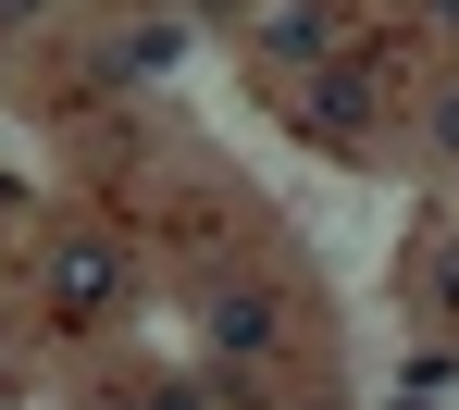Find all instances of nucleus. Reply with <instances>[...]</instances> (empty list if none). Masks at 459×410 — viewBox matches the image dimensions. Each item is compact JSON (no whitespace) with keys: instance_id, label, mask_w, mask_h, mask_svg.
<instances>
[{"instance_id":"nucleus-1","label":"nucleus","mask_w":459,"mask_h":410,"mask_svg":"<svg viewBox=\"0 0 459 410\" xmlns=\"http://www.w3.org/2000/svg\"><path fill=\"white\" fill-rule=\"evenodd\" d=\"M323 50H335V0H273V13H261V63L310 75Z\"/></svg>"},{"instance_id":"nucleus-2","label":"nucleus","mask_w":459,"mask_h":410,"mask_svg":"<svg viewBox=\"0 0 459 410\" xmlns=\"http://www.w3.org/2000/svg\"><path fill=\"white\" fill-rule=\"evenodd\" d=\"M50 286H63V311H100V299H112V249H63Z\"/></svg>"},{"instance_id":"nucleus-3","label":"nucleus","mask_w":459,"mask_h":410,"mask_svg":"<svg viewBox=\"0 0 459 410\" xmlns=\"http://www.w3.org/2000/svg\"><path fill=\"white\" fill-rule=\"evenodd\" d=\"M212 336H224V361H261V348H273V311H261V299H224Z\"/></svg>"},{"instance_id":"nucleus-4","label":"nucleus","mask_w":459,"mask_h":410,"mask_svg":"<svg viewBox=\"0 0 459 410\" xmlns=\"http://www.w3.org/2000/svg\"><path fill=\"white\" fill-rule=\"evenodd\" d=\"M310 112H323V137H360V75H323Z\"/></svg>"},{"instance_id":"nucleus-5","label":"nucleus","mask_w":459,"mask_h":410,"mask_svg":"<svg viewBox=\"0 0 459 410\" xmlns=\"http://www.w3.org/2000/svg\"><path fill=\"white\" fill-rule=\"evenodd\" d=\"M38 13H50V0H0V38H13V25H38Z\"/></svg>"},{"instance_id":"nucleus-6","label":"nucleus","mask_w":459,"mask_h":410,"mask_svg":"<svg viewBox=\"0 0 459 410\" xmlns=\"http://www.w3.org/2000/svg\"><path fill=\"white\" fill-rule=\"evenodd\" d=\"M435 137H447V150H459V87H447V100H435Z\"/></svg>"}]
</instances>
